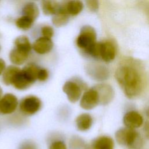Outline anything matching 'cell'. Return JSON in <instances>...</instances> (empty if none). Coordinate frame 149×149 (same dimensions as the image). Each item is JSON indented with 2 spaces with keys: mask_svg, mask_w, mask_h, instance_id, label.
<instances>
[{
  "mask_svg": "<svg viewBox=\"0 0 149 149\" xmlns=\"http://www.w3.org/2000/svg\"><path fill=\"white\" fill-rule=\"evenodd\" d=\"M41 107V101L37 97L28 95L23 98L19 104L20 112L27 116L37 113Z\"/></svg>",
  "mask_w": 149,
  "mask_h": 149,
  "instance_id": "5b68a950",
  "label": "cell"
},
{
  "mask_svg": "<svg viewBox=\"0 0 149 149\" xmlns=\"http://www.w3.org/2000/svg\"><path fill=\"white\" fill-rule=\"evenodd\" d=\"M53 47V42L51 38L41 37L37 39L33 45L34 50L39 54L49 52Z\"/></svg>",
  "mask_w": 149,
  "mask_h": 149,
  "instance_id": "4fadbf2b",
  "label": "cell"
},
{
  "mask_svg": "<svg viewBox=\"0 0 149 149\" xmlns=\"http://www.w3.org/2000/svg\"><path fill=\"white\" fill-rule=\"evenodd\" d=\"M116 55V49L113 44L109 41L101 42L100 58L105 62L112 61Z\"/></svg>",
  "mask_w": 149,
  "mask_h": 149,
  "instance_id": "7c38bea8",
  "label": "cell"
},
{
  "mask_svg": "<svg viewBox=\"0 0 149 149\" xmlns=\"http://www.w3.org/2000/svg\"><path fill=\"white\" fill-rule=\"evenodd\" d=\"M41 33L43 37L51 38L54 34V30L50 26H44L41 29Z\"/></svg>",
  "mask_w": 149,
  "mask_h": 149,
  "instance_id": "484cf974",
  "label": "cell"
},
{
  "mask_svg": "<svg viewBox=\"0 0 149 149\" xmlns=\"http://www.w3.org/2000/svg\"><path fill=\"white\" fill-rule=\"evenodd\" d=\"M34 20L27 16L23 15V16L17 19L16 21V26L22 30H28L29 29L33 24Z\"/></svg>",
  "mask_w": 149,
  "mask_h": 149,
  "instance_id": "7402d4cb",
  "label": "cell"
},
{
  "mask_svg": "<svg viewBox=\"0 0 149 149\" xmlns=\"http://www.w3.org/2000/svg\"><path fill=\"white\" fill-rule=\"evenodd\" d=\"M18 105L17 97L10 93L4 95L0 99V112L2 114H10L14 112Z\"/></svg>",
  "mask_w": 149,
  "mask_h": 149,
  "instance_id": "52a82bcc",
  "label": "cell"
},
{
  "mask_svg": "<svg viewBox=\"0 0 149 149\" xmlns=\"http://www.w3.org/2000/svg\"><path fill=\"white\" fill-rule=\"evenodd\" d=\"M19 149H37V147L34 142L26 141L21 144Z\"/></svg>",
  "mask_w": 149,
  "mask_h": 149,
  "instance_id": "83f0119b",
  "label": "cell"
},
{
  "mask_svg": "<svg viewBox=\"0 0 149 149\" xmlns=\"http://www.w3.org/2000/svg\"><path fill=\"white\" fill-rule=\"evenodd\" d=\"M146 115L149 118V107L147 108L146 111Z\"/></svg>",
  "mask_w": 149,
  "mask_h": 149,
  "instance_id": "4dcf8cb0",
  "label": "cell"
},
{
  "mask_svg": "<svg viewBox=\"0 0 149 149\" xmlns=\"http://www.w3.org/2000/svg\"><path fill=\"white\" fill-rule=\"evenodd\" d=\"M23 15L35 20L39 15V9L37 5L33 2L26 3L23 8Z\"/></svg>",
  "mask_w": 149,
  "mask_h": 149,
  "instance_id": "ffe728a7",
  "label": "cell"
},
{
  "mask_svg": "<svg viewBox=\"0 0 149 149\" xmlns=\"http://www.w3.org/2000/svg\"><path fill=\"white\" fill-rule=\"evenodd\" d=\"M48 72L47 69L44 68H40L38 74H37V79L39 81H45L48 78Z\"/></svg>",
  "mask_w": 149,
  "mask_h": 149,
  "instance_id": "d4e9b609",
  "label": "cell"
},
{
  "mask_svg": "<svg viewBox=\"0 0 149 149\" xmlns=\"http://www.w3.org/2000/svg\"><path fill=\"white\" fill-rule=\"evenodd\" d=\"M96 32L93 27L88 25L84 26L81 29L77 38V45L86 52L96 42Z\"/></svg>",
  "mask_w": 149,
  "mask_h": 149,
  "instance_id": "3957f363",
  "label": "cell"
},
{
  "mask_svg": "<svg viewBox=\"0 0 149 149\" xmlns=\"http://www.w3.org/2000/svg\"><path fill=\"white\" fill-rule=\"evenodd\" d=\"M0 51H1V45H0Z\"/></svg>",
  "mask_w": 149,
  "mask_h": 149,
  "instance_id": "d6a6232c",
  "label": "cell"
},
{
  "mask_svg": "<svg viewBox=\"0 0 149 149\" xmlns=\"http://www.w3.org/2000/svg\"><path fill=\"white\" fill-rule=\"evenodd\" d=\"M29 52L18 48H14L9 54V59L12 63L16 65H20L25 62L29 56Z\"/></svg>",
  "mask_w": 149,
  "mask_h": 149,
  "instance_id": "5bb4252c",
  "label": "cell"
},
{
  "mask_svg": "<svg viewBox=\"0 0 149 149\" xmlns=\"http://www.w3.org/2000/svg\"><path fill=\"white\" fill-rule=\"evenodd\" d=\"M49 149H67L66 145L61 140H57L52 141L49 146Z\"/></svg>",
  "mask_w": 149,
  "mask_h": 149,
  "instance_id": "cb8c5ba5",
  "label": "cell"
},
{
  "mask_svg": "<svg viewBox=\"0 0 149 149\" xmlns=\"http://www.w3.org/2000/svg\"><path fill=\"white\" fill-rule=\"evenodd\" d=\"M20 70V69L16 66L11 65L5 68L2 74V81L6 85L12 84V80L15 75Z\"/></svg>",
  "mask_w": 149,
  "mask_h": 149,
  "instance_id": "ac0fdd59",
  "label": "cell"
},
{
  "mask_svg": "<svg viewBox=\"0 0 149 149\" xmlns=\"http://www.w3.org/2000/svg\"><path fill=\"white\" fill-rule=\"evenodd\" d=\"M93 118L91 116L86 113L79 115L76 119V125L79 130L86 131L92 126Z\"/></svg>",
  "mask_w": 149,
  "mask_h": 149,
  "instance_id": "9a60e30c",
  "label": "cell"
},
{
  "mask_svg": "<svg viewBox=\"0 0 149 149\" xmlns=\"http://www.w3.org/2000/svg\"><path fill=\"white\" fill-rule=\"evenodd\" d=\"M115 139L119 144L130 149H142L143 140L140 134L133 129L121 128L115 133Z\"/></svg>",
  "mask_w": 149,
  "mask_h": 149,
  "instance_id": "7a4b0ae2",
  "label": "cell"
},
{
  "mask_svg": "<svg viewBox=\"0 0 149 149\" xmlns=\"http://www.w3.org/2000/svg\"><path fill=\"white\" fill-rule=\"evenodd\" d=\"M98 104H100L98 94L94 87L86 90L80 101V107L86 110L92 109Z\"/></svg>",
  "mask_w": 149,
  "mask_h": 149,
  "instance_id": "8992f818",
  "label": "cell"
},
{
  "mask_svg": "<svg viewBox=\"0 0 149 149\" xmlns=\"http://www.w3.org/2000/svg\"><path fill=\"white\" fill-rule=\"evenodd\" d=\"M5 66L6 65L5 61L2 59L0 58V75H1L3 73L5 69Z\"/></svg>",
  "mask_w": 149,
  "mask_h": 149,
  "instance_id": "f546056e",
  "label": "cell"
},
{
  "mask_svg": "<svg viewBox=\"0 0 149 149\" xmlns=\"http://www.w3.org/2000/svg\"><path fill=\"white\" fill-rule=\"evenodd\" d=\"M86 88V84L79 80H70L66 81L63 86V91L66 94L69 101L76 102L81 95L82 90Z\"/></svg>",
  "mask_w": 149,
  "mask_h": 149,
  "instance_id": "277c9868",
  "label": "cell"
},
{
  "mask_svg": "<svg viewBox=\"0 0 149 149\" xmlns=\"http://www.w3.org/2000/svg\"><path fill=\"white\" fill-rule=\"evenodd\" d=\"M144 132L145 136L147 139H149V122L146 121L144 126Z\"/></svg>",
  "mask_w": 149,
  "mask_h": 149,
  "instance_id": "f1b7e54d",
  "label": "cell"
},
{
  "mask_svg": "<svg viewBox=\"0 0 149 149\" xmlns=\"http://www.w3.org/2000/svg\"><path fill=\"white\" fill-rule=\"evenodd\" d=\"M69 15L68 13L65 6H60L58 11L53 15L52 23L56 27H61L65 25L69 20Z\"/></svg>",
  "mask_w": 149,
  "mask_h": 149,
  "instance_id": "2e32d148",
  "label": "cell"
},
{
  "mask_svg": "<svg viewBox=\"0 0 149 149\" xmlns=\"http://www.w3.org/2000/svg\"><path fill=\"white\" fill-rule=\"evenodd\" d=\"M86 3L88 8L91 11H96L98 9V0H86Z\"/></svg>",
  "mask_w": 149,
  "mask_h": 149,
  "instance_id": "4316f807",
  "label": "cell"
},
{
  "mask_svg": "<svg viewBox=\"0 0 149 149\" xmlns=\"http://www.w3.org/2000/svg\"><path fill=\"white\" fill-rule=\"evenodd\" d=\"M114 142L108 136H101L84 146L85 149H113Z\"/></svg>",
  "mask_w": 149,
  "mask_h": 149,
  "instance_id": "8fae6325",
  "label": "cell"
},
{
  "mask_svg": "<svg viewBox=\"0 0 149 149\" xmlns=\"http://www.w3.org/2000/svg\"><path fill=\"white\" fill-rule=\"evenodd\" d=\"M60 6L56 0H42V9L44 14L54 15L59 10Z\"/></svg>",
  "mask_w": 149,
  "mask_h": 149,
  "instance_id": "e0dca14e",
  "label": "cell"
},
{
  "mask_svg": "<svg viewBox=\"0 0 149 149\" xmlns=\"http://www.w3.org/2000/svg\"><path fill=\"white\" fill-rule=\"evenodd\" d=\"M94 88L98 94L100 104L106 105L112 100L114 97V90L110 85L101 83L95 86Z\"/></svg>",
  "mask_w": 149,
  "mask_h": 149,
  "instance_id": "9c48e42d",
  "label": "cell"
},
{
  "mask_svg": "<svg viewBox=\"0 0 149 149\" xmlns=\"http://www.w3.org/2000/svg\"><path fill=\"white\" fill-rule=\"evenodd\" d=\"M115 76L125 94L129 98L137 96L143 88L141 72L133 66L123 65L116 70Z\"/></svg>",
  "mask_w": 149,
  "mask_h": 149,
  "instance_id": "6da1fadb",
  "label": "cell"
},
{
  "mask_svg": "<svg viewBox=\"0 0 149 149\" xmlns=\"http://www.w3.org/2000/svg\"><path fill=\"white\" fill-rule=\"evenodd\" d=\"M123 122L126 127L135 129L143 125V118L139 112L135 111H131L125 114Z\"/></svg>",
  "mask_w": 149,
  "mask_h": 149,
  "instance_id": "30bf717a",
  "label": "cell"
},
{
  "mask_svg": "<svg viewBox=\"0 0 149 149\" xmlns=\"http://www.w3.org/2000/svg\"><path fill=\"white\" fill-rule=\"evenodd\" d=\"M15 47L30 52L31 45L29 38L24 36H21L16 38L15 41Z\"/></svg>",
  "mask_w": 149,
  "mask_h": 149,
  "instance_id": "44dd1931",
  "label": "cell"
},
{
  "mask_svg": "<svg viewBox=\"0 0 149 149\" xmlns=\"http://www.w3.org/2000/svg\"><path fill=\"white\" fill-rule=\"evenodd\" d=\"M86 69L89 76L97 81L105 80L109 76L108 69L101 65L91 64L87 66Z\"/></svg>",
  "mask_w": 149,
  "mask_h": 149,
  "instance_id": "ba28073f",
  "label": "cell"
},
{
  "mask_svg": "<svg viewBox=\"0 0 149 149\" xmlns=\"http://www.w3.org/2000/svg\"><path fill=\"white\" fill-rule=\"evenodd\" d=\"M2 90L0 86V99L2 98Z\"/></svg>",
  "mask_w": 149,
  "mask_h": 149,
  "instance_id": "1f68e13d",
  "label": "cell"
},
{
  "mask_svg": "<svg viewBox=\"0 0 149 149\" xmlns=\"http://www.w3.org/2000/svg\"><path fill=\"white\" fill-rule=\"evenodd\" d=\"M70 149H80L84 147V141L79 137H73L69 143Z\"/></svg>",
  "mask_w": 149,
  "mask_h": 149,
  "instance_id": "603a6c76",
  "label": "cell"
},
{
  "mask_svg": "<svg viewBox=\"0 0 149 149\" xmlns=\"http://www.w3.org/2000/svg\"><path fill=\"white\" fill-rule=\"evenodd\" d=\"M65 7L69 15L76 16L83 10V4L80 0H70Z\"/></svg>",
  "mask_w": 149,
  "mask_h": 149,
  "instance_id": "d6986e66",
  "label": "cell"
}]
</instances>
